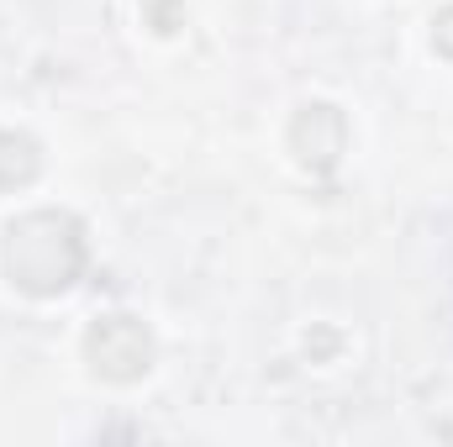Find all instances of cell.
Masks as SVG:
<instances>
[{"label":"cell","instance_id":"cell-1","mask_svg":"<svg viewBox=\"0 0 453 447\" xmlns=\"http://www.w3.org/2000/svg\"><path fill=\"white\" fill-rule=\"evenodd\" d=\"M85 263H90V242L74 211H27L5 226V279L32 300H53L74 290Z\"/></svg>","mask_w":453,"mask_h":447},{"label":"cell","instance_id":"cell-2","mask_svg":"<svg viewBox=\"0 0 453 447\" xmlns=\"http://www.w3.org/2000/svg\"><path fill=\"white\" fill-rule=\"evenodd\" d=\"M85 363L106 384H137L153 368V332L137 316H121V311L96 316L90 332H85Z\"/></svg>","mask_w":453,"mask_h":447},{"label":"cell","instance_id":"cell-3","mask_svg":"<svg viewBox=\"0 0 453 447\" xmlns=\"http://www.w3.org/2000/svg\"><path fill=\"white\" fill-rule=\"evenodd\" d=\"M290 153L311 169V174H333L348 153V121L327 101H306L290 116Z\"/></svg>","mask_w":453,"mask_h":447},{"label":"cell","instance_id":"cell-4","mask_svg":"<svg viewBox=\"0 0 453 447\" xmlns=\"http://www.w3.org/2000/svg\"><path fill=\"white\" fill-rule=\"evenodd\" d=\"M42 174V148L27 132H0V195L5 190H27Z\"/></svg>","mask_w":453,"mask_h":447},{"label":"cell","instance_id":"cell-5","mask_svg":"<svg viewBox=\"0 0 453 447\" xmlns=\"http://www.w3.org/2000/svg\"><path fill=\"white\" fill-rule=\"evenodd\" d=\"M148 11H153V32H164V37L185 27V5H180V0H153Z\"/></svg>","mask_w":453,"mask_h":447},{"label":"cell","instance_id":"cell-6","mask_svg":"<svg viewBox=\"0 0 453 447\" xmlns=\"http://www.w3.org/2000/svg\"><path fill=\"white\" fill-rule=\"evenodd\" d=\"M433 48H438L443 58H453V5H443V11L433 16Z\"/></svg>","mask_w":453,"mask_h":447}]
</instances>
